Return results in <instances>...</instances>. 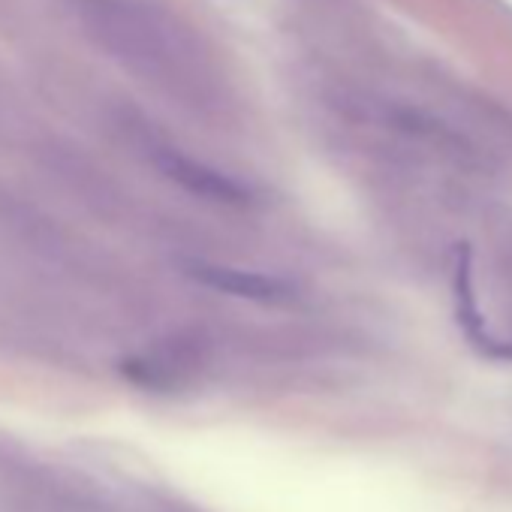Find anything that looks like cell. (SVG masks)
<instances>
[{
	"label": "cell",
	"instance_id": "obj_1",
	"mask_svg": "<svg viewBox=\"0 0 512 512\" xmlns=\"http://www.w3.org/2000/svg\"><path fill=\"white\" fill-rule=\"evenodd\" d=\"M103 28L115 52L154 70H196V46L190 37L163 16L142 7H109Z\"/></svg>",
	"mask_w": 512,
	"mask_h": 512
},
{
	"label": "cell",
	"instance_id": "obj_3",
	"mask_svg": "<svg viewBox=\"0 0 512 512\" xmlns=\"http://www.w3.org/2000/svg\"><path fill=\"white\" fill-rule=\"evenodd\" d=\"M205 284H214L226 293H235V296H250V299H275L284 293V287L278 281H269V278H256V275H238V272H229V269H199L196 272Z\"/></svg>",
	"mask_w": 512,
	"mask_h": 512
},
{
	"label": "cell",
	"instance_id": "obj_2",
	"mask_svg": "<svg viewBox=\"0 0 512 512\" xmlns=\"http://www.w3.org/2000/svg\"><path fill=\"white\" fill-rule=\"evenodd\" d=\"M160 163L166 166V172L172 178H178L190 190H199V193H208V196H223V199L238 196V190H235L232 181H226L223 175H217V172H211V169H205V166H199L193 160H184L178 154H163Z\"/></svg>",
	"mask_w": 512,
	"mask_h": 512
}]
</instances>
